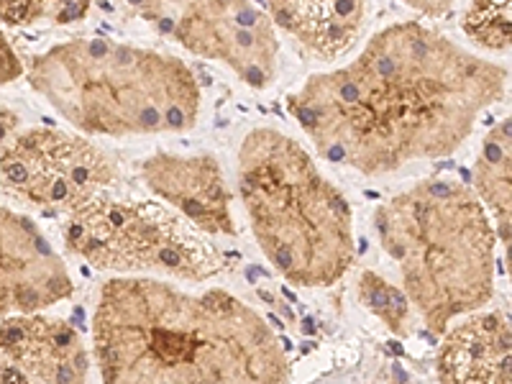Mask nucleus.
Returning <instances> with one entry per match:
<instances>
[{
    "label": "nucleus",
    "instance_id": "nucleus-1",
    "mask_svg": "<svg viewBox=\"0 0 512 384\" xmlns=\"http://www.w3.org/2000/svg\"><path fill=\"white\" fill-rule=\"evenodd\" d=\"M510 72L420 21L377 31L351 62L287 95L326 162L364 177L456 154L479 116L507 98Z\"/></svg>",
    "mask_w": 512,
    "mask_h": 384
},
{
    "label": "nucleus",
    "instance_id": "nucleus-2",
    "mask_svg": "<svg viewBox=\"0 0 512 384\" xmlns=\"http://www.w3.org/2000/svg\"><path fill=\"white\" fill-rule=\"evenodd\" d=\"M93 359L103 382H290L282 338L223 287L182 290L164 277L113 274L93 310Z\"/></svg>",
    "mask_w": 512,
    "mask_h": 384
},
{
    "label": "nucleus",
    "instance_id": "nucleus-3",
    "mask_svg": "<svg viewBox=\"0 0 512 384\" xmlns=\"http://www.w3.org/2000/svg\"><path fill=\"white\" fill-rule=\"evenodd\" d=\"M29 88L85 136L185 134L198 126V77L175 54L75 36L31 57Z\"/></svg>",
    "mask_w": 512,
    "mask_h": 384
},
{
    "label": "nucleus",
    "instance_id": "nucleus-4",
    "mask_svg": "<svg viewBox=\"0 0 512 384\" xmlns=\"http://www.w3.org/2000/svg\"><path fill=\"white\" fill-rule=\"evenodd\" d=\"M236 175L256 246L287 285L323 290L344 280L356 262L354 213L300 141L251 128Z\"/></svg>",
    "mask_w": 512,
    "mask_h": 384
},
{
    "label": "nucleus",
    "instance_id": "nucleus-5",
    "mask_svg": "<svg viewBox=\"0 0 512 384\" xmlns=\"http://www.w3.org/2000/svg\"><path fill=\"white\" fill-rule=\"evenodd\" d=\"M374 233L423 326L441 336L495 297L497 233L472 187L423 180L374 208Z\"/></svg>",
    "mask_w": 512,
    "mask_h": 384
},
{
    "label": "nucleus",
    "instance_id": "nucleus-6",
    "mask_svg": "<svg viewBox=\"0 0 512 384\" xmlns=\"http://www.w3.org/2000/svg\"><path fill=\"white\" fill-rule=\"evenodd\" d=\"M64 251L108 274L164 280H213L231 269V256L157 198L100 192L62 223Z\"/></svg>",
    "mask_w": 512,
    "mask_h": 384
},
{
    "label": "nucleus",
    "instance_id": "nucleus-7",
    "mask_svg": "<svg viewBox=\"0 0 512 384\" xmlns=\"http://www.w3.org/2000/svg\"><path fill=\"white\" fill-rule=\"evenodd\" d=\"M162 39L187 54L226 64L254 90L280 75V39L254 0H123Z\"/></svg>",
    "mask_w": 512,
    "mask_h": 384
},
{
    "label": "nucleus",
    "instance_id": "nucleus-8",
    "mask_svg": "<svg viewBox=\"0 0 512 384\" xmlns=\"http://www.w3.org/2000/svg\"><path fill=\"white\" fill-rule=\"evenodd\" d=\"M118 182L116 159L80 131L29 128L0 149V185L34 208L67 216Z\"/></svg>",
    "mask_w": 512,
    "mask_h": 384
},
{
    "label": "nucleus",
    "instance_id": "nucleus-9",
    "mask_svg": "<svg viewBox=\"0 0 512 384\" xmlns=\"http://www.w3.org/2000/svg\"><path fill=\"white\" fill-rule=\"evenodd\" d=\"M75 295L67 262L34 218L0 205V318L49 310Z\"/></svg>",
    "mask_w": 512,
    "mask_h": 384
},
{
    "label": "nucleus",
    "instance_id": "nucleus-10",
    "mask_svg": "<svg viewBox=\"0 0 512 384\" xmlns=\"http://www.w3.org/2000/svg\"><path fill=\"white\" fill-rule=\"evenodd\" d=\"M139 182L203 236H236L233 192L216 154L157 152L136 164Z\"/></svg>",
    "mask_w": 512,
    "mask_h": 384
},
{
    "label": "nucleus",
    "instance_id": "nucleus-11",
    "mask_svg": "<svg viewBox=\"0 0 512 384\" xmlns=\"http://www.w3.org/2000/svg\"><path fill=\"white\" fill-rule=\"evenodd\" d=\"M0 359L24 374L26 382H85L93 369L82 333L47 310L0 320Z\"/></svg>",
    "mask_w": 512,
    "mask_h": 384
},
{
    "label": "nucleus",
    "instance_id": "nucleus-12",
    "mask_svg": "<svg viewBox=\"0 0 512 384\" xmlns=\"http://www.w3.org/2000/svg\"><path fill=\"white\" fill-rule=\"evenodd\" d=\"M441 336L436 356V377L441 382H512V333L507 313L474 310L448 323Z\"/></svg>",
    "mask_w": 512,
    "mask_h": 384
},
{
    "label": "nucleus",
    "instance_id": "nucleus-13",
    "mask_svg": "<svg viewBox=\"0 0 512 384\" xmlns=\"http://www.w3.org/2000/svg\"><path fill=\"white\" fill-rule=\"evenodd\" d=\"M267 16L305 57L331 62L359 41L367 0H267Z\"/></svg>",
    "mask_w": 512,
    "mask_h": 384
},
{
    "label": "nucleus",
    "instance_id": "nucleus-14",
    "mask_svg": "<svg viewBox=\"0 0 512 384\" xmlns=\"http://www.w3.org/2000/svg\"><path fill=\"white\" fill-rule=\"evenodd\" d=\"M474 192L487 208L497 241L510 254L512 239V121L502 118L482 141L474 162Z\"/></svg>",
    "mask_w": 512,
    "mask_h": 384
},
{
    "label": "nucleus",
    "instance_id": "nucleus-15",
    "mask_svg": "<svg viewBox=\"0 0 512 384\" xmlns=\"http://www.w3.org/2000/svg\"><path fill=\"white\" fill-rule=\"evenodd\" d=\"M461 29L474 47L507 54L512 47V0H466Z\"/></svg>",
    "mask_w": 512,
    "mask_h": 384
},
{
    "label": "nucleus",
    "instance_id": "nucleus-16",
    "mask_svg": "<svg viewBox=\"0 0 512 384\" xmlns=\"http://www.w3.org/2000/svg\"><path fill=\"white\" fill-rule=\"evenodd\" d=\"M356 295L359 303L384 323V328H390L395 336L410 338L415 333L413 320V305L405 297V292L397 285L387 282L384 277L374 272H361L359 285H356Z\"/></svg>",
    "mask_w": 512,
    "mask_h": 384
},
{
    "label": "nucleus",
    "instance_id": "nucleus-17",
    "mask_svg": "<svg viewBox=\"0 0 512 384\" xmlns=\"http://www.w3.org/2000/svg\"><path fill=\"white\" fill-rule=\"evenodd\" d=\"M93 0H0V24L16 26H67L90 13Z\"/></svg>",
    "mask_w": 512,
    "mask_h": 384
},
{
    "label": "nucleus",
    "instance_id": "nucleus-18",
    "mask_svg": "<svg viewBox=\"0 0 512 384\" xmlns=\"http://www.w3.org/2000/svg\"><path fill=\"white\" fill-rule=\"evenodd\" d=\"M24 72H26L24 59L18 57L11 39L0 31V85H11V82H16L18 77H24Z\"/></svg>",
    "mask_w": 512,
    "mask_h": 384
},
{
    "label": "nucleus",
    "instance_id": "nucleus-19",
    "mask_svg": "<svg viewBox=\"0 0 512 384\" xmlns=\"http://www.w3.org/2000/svg\"><path fill=\"white\" fill-rule=\"evenodd\" d=\"M402 3L408 8H413V11H418L420 16L441 18L454 8L456 0H402Z\"/></svg>",
    "mask_w": 512,
    "mask_h": 384
},
{
    "label": "nucleus",
    "instance_id": "nucleus-20",
    "mask_svg": "<svg viewBox=\"0 0 512 384\" xmlns=\"http://www.w3.org/2000/svg\"><path fill=\"white\" fill-rule=\"evenodd\" d=\"M16 128H18L16 113L8 111V108H0V149H3L6 141L16 134Z\"/></svg>",
    "mask_w": 512,
    "mask_h": 384
}]
</instances>
